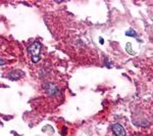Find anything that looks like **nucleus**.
Here are the masks:
<instances>
[{
	"instance_id": "nucleus-1",
	"label": "nucleus",
	"mask_w": 153,
	"mask_h": 136,
	"mask_svg": "<svg viewBox=\"0 0 153 136\" xmlns=\"http://www.w3.org/2000/svg\"><path fill=\"white\" fill-rule=\"evenodd\" d=\"M30 55H31L32 61L33 63H38L40 59V53H41V43L40 42H34L28 49Z\"/></svg>"
},
{
	"instance_id": "nucleus-2",
	"label": "nucleus",
	"mask_w": 153,
	"mask_h": 136,
	"mask_svg": "<svg viewBox=\"0 0 153 136\" xmlns=\"http://www.w3.org/2000/svg\"><path fill=\"white\" fill-rule=\"evenodd\" d=\"M43 88L44 90L47 92V94L49 95H57L59 93V89L55 84L51 83V82H44L43 83Z\"/></svg>"
},
{
	"instance_id": "nucleus-3",
	"label": "nucleus",
	"mask_w": 153,
	"mask_h": 136,
	"mask_svg": "<svg viewBox=\"0 0 153 136\" xmlns=\"http://www.w3.org/2000/svg\"><path fill=\"white\" fill-rule=\"evenodd\" d=\"M112 131L115 136H126L125 128L118 123H115V124L112 125Z\"/></svg>"
},
{
	"instance_id": "nucleus-4",
	"label": "nucleus",
	"mask_w": 153,
	"mask_h": 136,
	"mask_svg": "<svg viewBox=\"0 0 153 136\" xmlns=\"http://www.w3.org/2000/svg\"><path fill=\"white\" fill-rule=\"evenodd\" d=\"M22 76H23V73H22L21 71H14V72H12L11 74H9V78H10L11 80H19Z\"/></svg>"
},
{
	"instance_id": "nucleus-5",
	"label": "nucleus",
	"mask_w": 153,
	"mask_h": 136,
	"mask_svg": "<svg viewBox=\"0 0 153 136\" xmlns=\"http://www.w3.org/2000/svg\"><path fill=\"white\" fill-rule=\"evenodd\" d=\"M126 35L127 36H130V37H135V38H137V33L134 31L133 29H130L129 31L126 33Z\"/></svg>"
},
{
	"instance_id": "nucleus-6",
	"label": "nucleus",
	"mask_w": 153,
	"mask_h": 136,
	"mask_svg": "<svg viewBox=\"0 0 153 136\" xmlns=\"http://www.w3.org/2000/svg\"><path fill=\"white\" fill-rule=\"evenodd\" d=\"M127 50H128V52H130L131 54H134L135 53L134 51L131 50V43H128L127 44Z\"/></svg>"
},
{
	"instance_id": "nucleus-7",
	"label": "nucleus",
	"mask_w": 153,
	"mask_h": 136,
	"mask_svg": "<svg viewBox=\"0 0 153 136\" xmlns=\"http://www.w3.org/2000/svg\"><path fill=\"white\" fill-rule=\"evenodd\" d=\"M6 61H3V59H0V66H2V65H4Z\"/></svg>"
}]
</instances>
